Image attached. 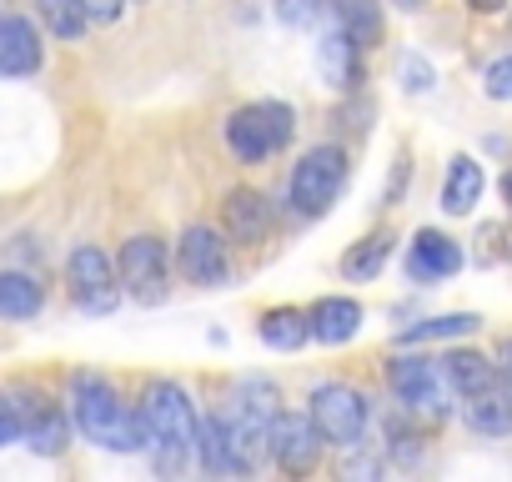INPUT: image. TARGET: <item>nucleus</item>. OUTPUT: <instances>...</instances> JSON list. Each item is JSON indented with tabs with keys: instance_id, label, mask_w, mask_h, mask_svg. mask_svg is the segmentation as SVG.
<instances>
[{
	"instance_id": "nucleus-1",
	"label": "nucleus",
	"mask_w": 512,
	"mask_h": 482,
	"mask_svg": "<svg viewBox=\"0 0 512 482\" xmlns=\"http://www.w3.org/2000/svg\"><path fill=\"white\" fill-rule=\"evenodd\" d=\"M71 422L81 427V437H91L106 452H141V447H151L141 407L131 412L101 372H76L71 377Z\"/></svg>"
},
{
	"instance_id": "nucleus-2",
	"label": "nucleus",
	"mask_w": 512,
	"mask_h": 482,
	"mask_svg": "<svg viewBox=\"0 0 512 482\" xmlns=\"http://www.w3.org/2000/svg\"><path fill=\"white\" fill-rule=\"evenodd\" d=\"M141 417H146V432H151V452H156V472H176L186 462V452H196V432H201V417L191 407V397L176 387V382H151L146 397H141Z\"/></svg>"
},
{
	"instance_id": "nucleus-3",
	"label": "nucleus",
	"mask_w": 512,
	"mask_h": 482,
	"mask_svg": "<svg viewBox=\"0 0 512 482\" xmlns=\"http://www.w3.org/2000/svg\"><path fill=\"white\" fill-rule=\"evenodd\" d=\"M292 136H297V111L287 101H256L246 111H231V121H226V151L241 166H262Z\"/></svg>"
},
{
	"instance_id": "nucleus-4",
	"label": "nucleus",
	"mask_w": 512,
	"mask_h": 482,
	"mask_svg": "<svg viewBox=\"0 0 512 482\" xmlns=\"http://www.w3.org/2000/svg\"><path fill=\"white\" fill-rule=\"evenodd\" d=\"M387 387L407 412H422V417H447L452 397H462L442 357H412V352L387 362Z\"/></svg>"
},
{
	"instance_id": "nucleus-5",
	"label": "nucleus",
	"mask_w": 512,
	"mask_h": 482,
	"mask_svg": "<svg viewBox=\"0 0 512 482\" xmlns=\"http://www.w3.org/2000/svg\"><path fill=\"white\" fill-rule=\"evenodd\" d=\"M342 186H347V151L342 146H312L292 166L287 201H292L297 216H327L332 201L342 196Z\"/></svg>"
},
{
	"instance_id": "nucleus-6",
	"label": "nucleus",
	"mask_w": 512,
	"mask_h": 482,
	"mask_svg": "<svg viewBox=\"0 0 512 482\" xmlns=\"http://www.w3.org/2000/svg\"><path fill=\"white\" fill-rule=\"evenodd\" d=\"M66 282H71V302L81 312H96V317L116 312V302L126 292L121 287V267H111V257L101 247H76L71 262H66Z\"/></svg>"
},
{
	"instance_id": "nucleus-7",
	"label": "nucleus",
	"mask_w": 512,
	"mask_h": 482,
	"mask_svg": "<svg viewBox=\"0 0 512 482\" xmlns=\"http://www.w3.org/2000/svg\"><path fill=\"white\" fill-rule=\"evenodd\" d=\"M312 417H317V427L327 432V442H337V447H362L367 422H372V407H367V397H362L357 387H347V382H322V387L312 392Z\"/></svg>"
},
{
	"instance_id": "nucleus-8",
	"label": "nucleus",
	"mask_w": 512,
	"mask_h": 482,
	"mask_svg": "<svg viewBox=\"0 0 512 482\" xmlns=\"http://www.w3.org/2000/svg\"><path fill=\"white\" fill-rule=\"evenodd\" d=\"M166 247L156 236H131L126 247H121V287L131 302L141 307H156L166 302Z\"/></svg>"
},
{
	"instance_id": "nucleus-9",
	"label": "nucleus",
	"mask_w": 512,
	"mask_h": 482,
	"mask_svg": "<svg viewBox=\"0 0 512 482\" xmlns=\"http://www.w3.org/2000/svg\"><path fill=\"white\" fill-rule=\"evenodd\" d=\"M322 442H327V432L317 427V417L307 412H282L277 422H272V462L282 467V472H297V477H307L317 462H322Z\"/></svg>"
},
{
	"instance_id": "nucleus-10",
	"label": "nucleus",
	"mask_w": 512,
	"mask_h": 482,
	"mask_svg": "<svg viewBox=\"0 0 512 482\" xmlns=\"http://www.w3.org/2000/svg\"><path fill=\"white\" fill-rule=\"evenodd\" d=\"M181 277L196 287H221L231 277V257H226V241L211 226H186L181 231V247H176Z\"/></svg>"
},
{
	"instance_id": "nucleus-11",
	"label": "nucleus",
	"mask_w": 512,
	"mask_h": 482,
	"mask_svg": "<svg viewBox=\"0 0 512 482\" xmlns=\"http://www.w3.org/2000/svg\"><path fill=\"white\" fill-rule=\"evenodd\" d=\"M407 272H412V282H422V287H432V282H447V277H457L462 272V247L452 236H442V231H417L412 236V252H407Z\"/></svg>"
},
{
	"instance_id": "nucleus-12",
	"label": "nucleus",
	"mask_w": 512,
	"mask_h": 482,
	"mask_svg": "<svg viewBox=\"0 0 512 482\" xmlns=\"http://www.w3.org/2000/svg\"><path fill=\"white\" fill-rule=\"evenodd\" d=\"M317 71H322V81L332 86V91H357L362 81H367V71H362V46L342 31V26H332L327 36H322V46H317Z\"/></svg>"
},
{
	"instance_id": "nucleus-13",
	"label": "nucleus",
	"mask_w": 512,
	"mask_h": 482,
	"mask_svg": "<svg viewBox=\"0 0 512 482\" xmlns=\"http://www.w3.org/2000/svg\"><path fill=\"white\" fill-rule=\"evenodd\" d=\"M41 61H46V51H41V31H36L26 16L11 11L6 21H0V71H6L11 81H21V76H36Z\"/></svg>"
},
{
	"instance_id": "nucleus-14",
	"label": "nucleus",
	"mask_w": 512,
	"mask_h": 482,
	"mask_svg": "<svg viewBox=\"0 0 512 482\" xmlns=\"http://www.w3.org/2000/svg\"><path fill=\"white\" fill-rule=\"evenodd\" d=\"M462 422L477 432V437H507L512 432V387H487V392H472L462 397Z\"/></svg>"
},
{
	"instance_id": "nucleus-15",
	"label": "nucleus",
	"mask_w": 512,
	"mask_h": 482,
	"mask_svg": "<svg viewBox=\"0 0 512 482\" xmlns=\"http://www.w3.org/2000/svg\"><path fill=\"white\" fill-rule=\"evenodd\" d=\"M226 231H231V241H241V247H251V241H267V231H272V206L256 196V191H231L226 196Z\"/></svg>"
},
{
	"instance_id": "nucleus-16",
	"label": "nucleus",
	"mask_w": 512,
	"mask_h": 482,
	"mask_svg": "<svg viewBox=\"0 0 512 482\" xmlns=\"http://www.w3.org/2000/svg\"><path fill=\"white\" fill-rule=\"evenodd\" d=\"M482 191H487L482 166H477L467 151H457L452 166H447V181H442V211H447V216H467V211L482 201Z\"/></svg>"
},
{
	"instance_id": "nucleus-17",
	"label": "nucleus",
	"mask_w": 512,
	"mask_h": 482,
	"mask_svg": "<svg viewBox=\"0 0 512 482\" xmlns=\"http://www.w3.org/2000/svg\"><path fill=\"white\" fill-rule=\"evenodd\" d=\"M362 332V307L352 302V297H322L317 307H312V337L322 342V347H342V342H352Z\"/></svg>"
},
{
	"instance_id": "nucleus-18",
	"label": "nucleus",
	"mask_w": 512,
	"mask_h": 482,
	"mask_svg": "<svg viewBox=\"0 0 512 482\" xmlns=\"http://www.w3.org/2000/svg\"><path fill=\"white\" fill-rule=\"evenodd\" d=\"M387 257H392V231H372V236L352 241V247L342 252V277L347 282H372V277H382Z\"/></svg>"
},
{
	"instance_id": "nucleus-19",
	"label": "nucleus",
	"mask_w": 512,
	"mask_h": 482,
	"mask_svg": "<svg viewBox=\"0 0 512 482\" xmlns=\"http://www.w3.org/2000/svg\"><path fill=\"white\" fill-rule=\"evenodd\" d=\"M41 307H46V292L36 277H26L16 267L0 277V312H6V322H31V317H41Z\"/></svg>"
},
{
	"instance_id": "nucleus-20",
	"label": "nucleus",
	"mask_w": 512,
	"mask_h": 482,
	"mask_svg": "<svg viewBox=\"0 0 512 482\" xmlns=\"http://www.w3.org/2000/svg\"><path fill=\"white\" fill-rule=\"evenodd\" d=\"M262 342H267L272 352H297V347H307V342H312V312L302 317L297 307H272V312L262 317Z\"/></svg>"
},
{
	"instance_id": "nucleus-21",
	"label": "nucleus",
	"mask_w": 512,
	"mask_h": 482,
	"mask_svg": "<svg viewBox=\"0 0 512 482\" xmlns=\"http://www.w3.org/2000/svg\"><path fill=\"white\" fill-rule=\"evenodd\" d=\"M332 16L362 51H372L382 41V6L377 0H332Z\"/></svg>"
},
{
	"instance_id": "nucleus-22",
	"label": "nucleus",
	"mask_w": 512,
	"mask_h": 482,
	"mask_svg": "<svg viewBox=\"0 0 512 482\" xmlns=\"http://www.w3.org/2000/svg\"><path fill=\"white\" fill-rule=\"evenodd\" d=\"M442 362H447V372H452V382H457V392H462V397H472V392H487V387H502V382H507V377H502V367H492L482 352H462V347H457V352H447Z\"/></svg>"
},
{
	"instance_id": "nucleus-23",
	"label": "nucleus",
	"mask_w": 512,
	"mask_h": 482,
	"mask_svg": "<svg viewBox=\"0 0 512 482\" xmlns=\"http://www.w3.org/2000/svg\"><path fill=\"white\" fill-rule=\"evenodd\" d=\"M477 327H482L477 312H447V317H427V322L407 327L397 342H402V347H417V342H457V337H472Z\"/></svg>"
},
{
	"instance_id": "nucleus-24",
	"label": "nucleus",
	"mask_w": 512,
	"mask_h": 482,
	"mask_svg": "<svg viewBox=\"0 0 512 482\" xmlns=\"http://www.w3.org/2000/svg\"><path fill=\"white\" fill-rule=\"evenodd\" d=\"M66 437H71V427H66V417L56 407H36L31 412V422H26V447L31 452L56 457V452H66Z\"/></svg>"
},
{
	"instance_id": "nucleus-25",
	"label": "nucleus",
	"mask_w": 512,
	"mask_h": 482,
	"mask_svg": "<svg viewBox=\"0 0 512 482\" xmlns=\"http://www.w3.org/2000/svg\"><path fill=\"white\" fill-rule=\"evenodd\" d=\"M36 11H41L46 31H51V36H61V41H76V36L91 26V16H86L81 0H36Z\"/></svg>"
},
{
	"instance_id": "nucleus-26",
	"label": "nucleus",
	"mask_w": 512,
	"mask_h": 482,
	"mask_svg": "<svg viewBox=\"0 0 512 482\" xmlns=\"http://www.w3.org/2000/svg\"><path fill=\"white\" fill-rule=\"evenodd\" d=\"M196 462L206 472H231V447H226V427L221 417H201V432H196Z\"/></svg>"
},
{
	"instance_id": "nucleus-27",
	"label": "nucleus",
	"mask_w": 512,
	"mask_h": 482,
	"mask_svg": "<svg viewBox=\"0 0 512 482\" xmlns=\"http://www.w3.org/2000/svg\"><path fill=\"white\" fill-rule=\"evenodd\" d=\"M397 81H402V91H412V96H427V91L437 86V71H432V61H427V56L407 51V56L397 61Z\"/></svg>"
},
{
	"instance_id": "nucleus-28",
	"label": "nucleus",
	"mask_w": 512,
	"mask_h": 482,
	"mask_svg": "<svg viewBox=\"0 0 512 482\" xmlns=\"http://www.w3.org/2000/svg\"><path fill=\"white\" fill-rule=\"evenodd\" d=\"M322 6L327 0H277V21L292 26V31H307V26H317Z\"/></svg>"
},
{
	"instance_id": "nucleus-29",
	"label": "nucleus",
	"mask_w": 512,
	"mask_h": 482,
	"mask_svg": "<svg viewBox=\"0 0 512 482\" xmlns=\"http://www.w3.org/2000/svg\"><path fill=\"white\" fill-rule=\"evenodd\" d=\"M482 91L492 101H512V56H497L487 71H482Z\"/></svg>"
},
{
	"instance_id": "nucleus-30",
	"label": "nucleus",
	"mask_w": 512,
	"mask_h": 482,
	"mask_svg": "<svg viewBox=\"0 0 512 482\" xmlns=\"http://www.w3.org/2000/svg\"><path fill=\"white\" fill-rule=\"evenodd\" d=\"M81 6H86L91 26H116L121 11H126V0H81Z\"/></svg>"
},
{
	"instance_id": "nucleus-31",
	"label": "nucleus",
	"mask_w": 512,
	"mask_h": 482,
	"mask_svg": "<svg viewBox=\"0 0 512 482\" xmlns=\"http://www.w3.org/2000/svg\"><path fill=\"white\" fill-rule=\"evenodd\" d=\"M397 191H407V161H397V166H392V181H387L382 206H392V201H397Z\"/></svg>"
},
{
	"instance_id": "nucleus-32",
	"label": "nucleus",
	"mask_w": 512,
	"mask_h": 482,
	"mask_svg": "<svg viewBox=\"0 0 512 482\" xmlns=\"http://www.w3.org/2000/svg\"><path fill=\"white\" fill-rule=\"evenodd\" d=\"M342 472H347V477H377L382 467H377L372 457H347V467H342Z\"/></svg>"
},
{
	"instance_id": "nucleus-33",
	"label": "nucleus",
	"mask_w": 512,
	"mask_h": 482,
	"mask_svg": "<svg viewBox=\"0 0 512 482\" xmlns=\"http://www.w3.org/2000/svg\"><path fill=\"white\" fill-rule=\"evenodd\" d=\"M497 367H502V377H507V387H512V337L497 347Z\"/></svg>"
},
{
	"instance_id": "nucleus-34",
	"label": "nucleus",
	"mask_w": 512,
	"mask_h": 482,
	"mask_svg": "<svg viewBox=\"0 0 512 482\" xmlns=\"http://www.w3.org/2000/svg\"><path fill=\"white\" fill-rule=\"evenodd\" d=\"M467 6H472V11H482V16H497V11L507 6V0H467Z\"/></svg>"
},
{
	"instance_id": "nucleus-35",
	"label": "nucleus",
	"mask_w": 512,
	"mask_h": 482,
	"mask_svg": "<svg viewBox=\"0 0 512 482\" xmlns=\"http://www.w3.org/2000/svg\"><path fill=\"white\" fill-rule=\"evenodd\" d=\"M502 201H507V211H512V166H507V176H502Z\"/></svg>"
},
{
	"instance_id": "nucleus-36",
	"label": "nucleus",
	"mask_w": 512,
	"mask_h": 482,
	"mask_svg": "<svg viewBox=\"0 0 512 482\" xmlns=\"http://www.w3.org/2000/svg\"><path fill=\"white\" fill-rule=\"evenodd\" d=\"M397 11H422V0H392Z\"/></svg>"
},
{
	"instance_id": "nucleus-37",
	"label": "nucleus",
	"mask_w": 512,
	"mask_h": 482,
	"mask_svg": "<svg viewBox=\"0 0 512 482\" xmlns=\"http://www.w3.org/2000/svg\"><path fill=\"white\" fill-rule=\"evenodd\" d=\"M507 257H512V247H507Z\"/></svg>"
}]
</instances>
